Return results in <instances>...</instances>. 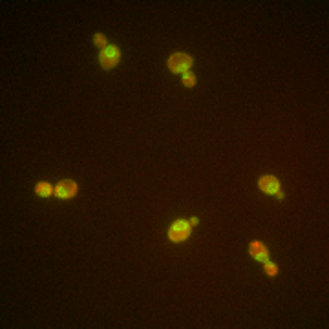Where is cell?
Returning a JSON list of instances; mask_svg holds the SVG:
<instances>
[{"mask_svg":"<svg viewBox=\"0 0 329 329\" xmlns=\"http://www.w3.org/2000/svg\"><path fill=\"white\" fill-rule=\"evenodd\" d=\"M35 192H37L38 196H42V198H48V196H51L53 188H51L50 183H38L37 188H35Z\"/></svg>","mask_w":329,"mask_h":329,"instance_id":"7","label":"cell"},{"mask_svg":"<svg viewBox=\"0 0 329 329\" xmlns=\"http://www.w3.org/2000/svg\"><path fill=\"white\" fill-rule=\"evenodd\" d=\"M265 273H267L269 276H276V273H278V267L274 265L273 261H265Z\"/></svg>","mask_w":329,"mask_h":329,"instance_id":"8","label":"cell"},{"mask_svg":"<svg viewBox=\"0 0 329 329\" xmlns=\"http://www.w3.org/2000/svg\"><path fill=\"white\" fill-rule=\"evenodd\" d=\"M249 253H251V256H253L255 260H258V261H267L269 260L267 247H265L263 243H260V242H253V243H251V245H249Z\"/></svg>","mask_w":329,"mask_h":329,"instance_id":"5","label":"cell"},{"mask_svg":"<svg viewBox=\"0 0 329 329\" xmlns=\"http://www.w3.org/2000/svg\"><path fill=\"white\" fill-rule=\"evenodd\" d=\"M101 66L105 70L113 68L115 64L119 62V50L115 46H106L105 50L101 51Z\"/></svg>","mask_w":329,"mask_h":329,"instance_id":"3","label":"cell"},{"mask_svg":"<svg viewBox=\"0 0 329 329\" xmlns=\"http://www.w3.org/2000/svg\"><path fill=\"white\" fill-rule=\"evenodd\" d=\"M95 44L97 46H103V50L106 48V38L103 37V35H95Z\"/></svg>","mask_w":329,"mask_h":329,"instance_id":"10","label":"cell"},{"mask_svg":"<svg viewBox=\"0 0 329 329\" xmlns=\"http://www.w3.org/2000/svg\"><path fill=\"white\" fill-rule=\"evenodd\" d=\"M57 196L62 199H70L73 198L75 194H77V185H75L73 181H62V183H59L57 185Z\"/></svg>","mask_w":329,"mask_h":329,"instance_id":"4","label":"cell"},{"mask_svg":"<svg viewBox=\"0 0 329 329\" xmlns=\"http://www.w3.org/2000/svg\"><path fill=\"white\" fill-rule=\"evenodd\" d=\"M188 234H190V225H188V221H183V219L176 221L170 227V230H168V238L174 243L185 242L186 238H188Z\"/></svg>","mask_w":329,"mask_h":329,"instance_id":"2","label":"cell"},{"mask_svg":"<svg viewBox=\"0 0 329 329\" xmlns=\"http://www.w3.org/2000/svg\"><path fill=\"white\" fill-rule=\"evenodd\" d=\"M192 66V59L186 53H176L168 59V68L174 73H185L186 70Z\"/></svg>","mask_w":329,"mask_h":329,"instance_id":"1","label":"cell"},{"mask_svg":"<svg viewBox=\"0 0 329 329\" xmlns=\"http://www.w3.org/2000/svg\"><path fill=\"white\" fill-rule=\"evenodd\" d=\"M183 84H185L186 88H192L194 84H196V77H194L192 73H185V77H183Z\"/></svg>","mask_w":329,"mask_h":329,"instance_id":"9","label":"cell"},{"mask_svg":"<svg viewBox=\"0 0 329 329\" xmlns=\"http://www.w3.org/2000/svg\"><path fill=\"white\" fill-rule=\"evenodd\" d=\"M260 188L265 194H276L280 188V183L274 176H263L260 180Z\"/></svg>","mask_w":329,"mask_h":329,"instance_id":"6","label":"cell"}]
</instances>
